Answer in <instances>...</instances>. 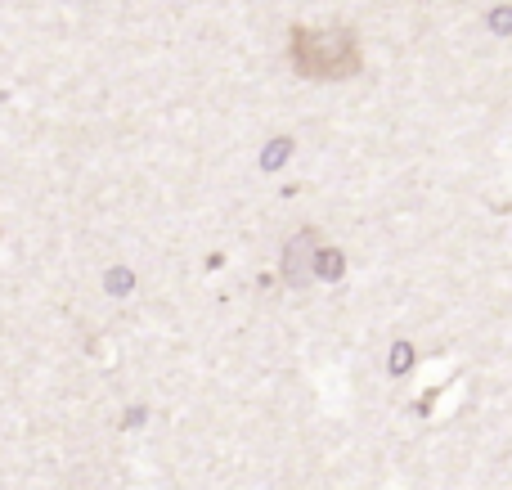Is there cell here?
<instances>
[{"instance_id":"cell-2","label":"cell","mask_w":512,"mask_h":490,"mask_svg":"<svg viewBox=\"0 0 512 490\" xmlns=\"http://www.w3.org/2000/svg\"><path fill=\"white\" fill-rule=\"evenodd\" d=\"M324 248V234L315 225H301L279 252V279L288 288H310L315 284V252Z\"/></svg>"},{"instance_id":"cell-1","label":"cell","mask_w":512,"mask_h":490,"mask_svg":"<svg viewBox=\"0 0 512 490\" xmlns=\"http://www.w3.org/2000/svg\"><path fill=\"white\" fill-rule=\"evenodd\" d=\"M288 63L306 81H346L364 68V50L355 27H292L288 32Z\"/></svg>"},{"instance_id":"cell-7","label":"cell","mask_w":512,"mask_h":490,"mask_svg":"<svg viewBox=\"0 0 512 490\" xmlns=\"http://www.w3.org/2000/svg\"><path fill=\"white\" fill-rule=\"evenodd\" d=\"M508 14H512V9H508V5H495V9H490V27H495V32H499V36H504V32H508Z\"/></svg>"},{"instance_id":"cell-5","label":"cell","mask_w":512,"mask_h":490,"mask_svg":"<svg viewBox=\"0 0 512 490\" xmlns=\"http://www.w3.org/2000/svg\"><path fill=\"white\" fill-rule=\"evenodd\" d=\"M387 369L391 374H409V369H414V347H409V342H396V347H391V360H387Z\"/></svg>"},{"instance_id":"cell-3","label":"cell","mask_w":512,"mask_h":490,"mask_svg":"<svg viewBox=\"0 0 512 490\" xmlns=\"http://www.w3.org/2000/svg\"><path fill=\"white\" fill-rule=\"evenodd\" d=\"M346 275V252L342 248H319L315 252V279H342Z\"/></svg>"},{"instance_id":"cell-4","label":"cell","mask_w":512,"mask_h":490,"mask_svg":"<svg viewBox=\"0 0 512 490\" xmlns=\"http://www.w3.org/2000/svg\"><path fill=\"white\" fill-rule=\"evenodd\" d=\"M292 149H297V144H292L288 135H279V140H270V144H265V149H261V167H265V171H279L283 162H288V153H292Z\"/></svg>"},{"instance_id":"cell-6","label":"cell","mask_w":512,"mask_h":490,"mask_svg":"<svg viewBox=\"0 0 512 490\" xmlns=\"http://www.w3.org/2000/svg\"><path fill=\"white\" fill-rule=\"evenodd\" d=\"M104 288H108V293H131V288H135V275H131L126 266H117V270H108V275H104Z\"/></svg>"}]
</instances>
